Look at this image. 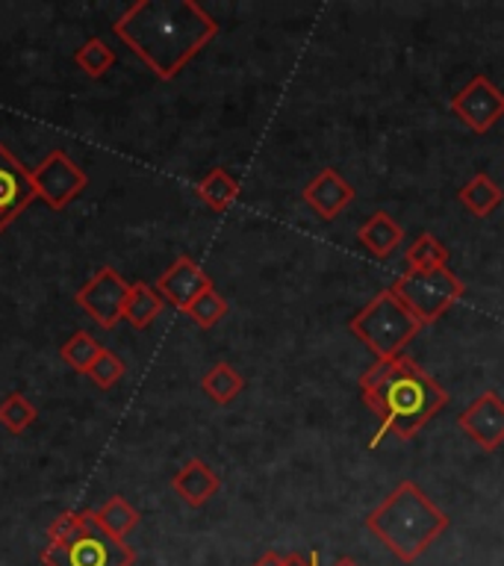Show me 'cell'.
I'll return each instance as SVG.
<instances>
[{
    "instance_id": "cell-10",
    "label": "cell",
    "mask_w": 504,
    "mask_h": 566,
    "mask_svg": "<svg viewBox=\"0 0 504 566\" xmlns=\"http://www.w3.org/2000/svg\"><path fill=\"white\" fill-rule=\"evenodd\" d=\"M458 424L481 451H498L504 446V398L495 389H484L469 401Z\"/></svg>"
},
{
    "instance_id": "cell-17",
    "label": "cell",
    "mask_w": 504,
    "mask_h": 566,
    "mask_svg": "<svg viewBox=\"0 0 504 566\" xmlns=\"http://www.w3.org/2000/svg\"><path fill=\"white\" fill-rule=\"evenodd\" d=\"M195 192L201 198L212 212H224L230 210L239 198V180L224 168H212L210 175H203L195 186Z\"/></svg>"
},
{
    "instance_id": "cell-11",
    "label": "cell",
    "mask_w": 504,
    "mask_h": 566,
    "mask_svg": "<svg viewBox=\"0 0 504 566\" xmlns=\"http://www.w3.org/2000/svg\"><path fill=\"white\" fill-rule=\"evenodd\" d=\"M33 175L18 163L12 150L0 142V233L35 201Z\"/></svg>"
},
{
    "instance_id": "cell-14",
    "label": "cell",
    "mask_w": 504,
    "mask_h": 566,
    "mask_svg": "<svg viewBox=\"0 0 504 566\" xmlns=\"http://www.w3.org/2000/svg\"><path fill=\"white\" fill-rule=\"evenodd\" d=\"M171 490L180 495V502H186L189 507H203L207 502H212L221 490L219 472L203 463L201 458L186 460L183 467L177 469L175 478H171Z\"/></svg>"
},
{
    "instance_id": "cell-3",
    "label": "cell",
    "mask_w": 504,
    "mask_h": 566,
    "mask_svg": "<svg viewBox=\"0 0 504 566\" xmlns=\"http://www.w3.org/2000/svg\"><path fill=\"white\" fill-rule=\"evenodd\" d=\"M366 528L401 564H413L449 531V513L440 511L416 481H398L371 507Z\"/></svg>"
},
{
    "instance_id": "cell-21",
    "label": "cell",
    "mask_w": 504,
    "mask_h": 566,
    "mask_svg": "<svg viewBox=\"0 0 504 566\" xmlns=\"http://www.w3.org/2000/svg\"><path fill=\"white\" fill-rule=\"evenodd\" d=\"M201 389L210 396V401H216V405H230V401L245 389V378H242L230 363L221 360L203 375Z\"/></svg>"
},
{
    "instance_id": "cell-16",
    "label": "cell",
    "mask_w": 504,
    "mask_h": 566,
    "mask_svg": "<svg viewBox=\"0 0 504 566\" xmlns=\"http://www.w3.org/2000/svg\"><path fill=\"white\" fill-rule=\"evenodd\" d=\"M458 201L463 203L475 219H490V216L504 203V189L495 184L486 171H477V175H472L466 184H463V189L458 192Z\"/></svg>"
},
{
    "instance_id": "cell-24",
    "label": "cell",
    "mask_w": 504,
    "mask_h": 566,
    "mask_svg": "<svg viewBox=\"0 0 504 566\" xmlns=\"http://www.w3.org/2000/svg\"><path fill=\"white\" fill-rule=\"evenodd\" d=\"M74 62H77L83 74H88V77H104L106 71L115 65V51L104 39H88L83 48H77Z\"/></svg>"
},
{
    "instance_id": "cell-5",
    "label": "cell",
    "mask_w": 504,
    "mask_h": 566,
    "mask_svg": "<svg viewBox=\"0 0 504 566\" xmlns=\"http://www.w3.org/2000/svg\"><path fill=\"white\" fill-rule=\"evenodd\" d=\"M396 292L398 301L405 304L419 325H433L437 318L449 313L466 292V283L460 281L458 274L445 269H433V272H405L398 274L396 283L389 286Z\"/></svg>"
},
{
    "instance_id": "cell-7",
    "label": "cell",
    "mask_w": 504,
    "mask_h": 566,
    "mask_svg": "<svg viewBox=\"0 0 504 566\" xmlns=\"http://www.w3.org/2000/svg\"><path fill=\"white\" fill-rule=\"evenodd\" d=\"M449 109L469 130L484 136L504 118V92L486 74H475L466 86L451 95Z\"/></svg>"
},
{
    "instance_id": "cell-15",
    "label": "cell",
    "mask_w": 504,
    "mask_h": 566,
    "mask_svg": "<svg viewBox=\"0 0 504 566\" xmlns=\"http://www.w3.org/2000/svg\"><path fill=\"white\" fill-rule=\"evenodd\" d=\"M357 239H360V245L366 248L371 256L387 260V256L396 254L398 248H401V242H405V228H401L389 212L378 210L371 212L369 219L357 228Z\"/></svg>"
},
{
    "instance_id": "cell-2",
    "label": "cell",
    "mask_w": 504,
    "mask_h": 566,
    "mask_svg": "<svg viewBox=\"0 0 504 566\" xmlns=\"http://www.w3.org/2000/svg\"><path fill=\"white\" fill-rule=\"evenodd\" d=\"M360 398L380 422L371 446H378L387 433H396L398 440H413L449 405V392L440 380L407 354L371 363L360 375Z\"/></svg>"
},
{
    "instance_id": "cell-1",
    "label": "cell",
    "mask_w": 504,
    "mask_h": 566,
    "mask_svg": "<svg viewBox=\"0 0 504 566\" xmlns=\"http://www.w3.org/2000/svg\"><path fill=\"white\" fill-rule=\"evenodd\" d=\"M113 33L154 77L175 80L219 35V21L195 0H139L115 18Z\"/></svg>"
},
{
    "instance_id": "cell-29",
    "label": "cell",
    "mask_w": 504,
    "mask_h": 566,
    "mask_svg": "<svg viewBox=\"0 0 504 566\" xmlns=\"http://www.w3.org/2000/svg\"><path fill=\"white\" fill-rule=\"evenodd\" d=\"M281 560H283V555H277V552H265V555L260 557L254 566H281Z\"/></svg>"
},
{
    "instance_id": "cell-28",
    "label": "cell",
    "mask_w": 504,
    "mask_h": 566,
    "mask_svg": "<svg viewBox=\"0 0 504 566\" xmlns=\"http://www.w3.org/2000/svg\"><path fill=\"white\" fill-rule=\"evenodd\" d=\"M281 566H318V555H283Z\"/></svg>"
},
{
    "instance_id": "cell-12",
    "label": "cell",
    "mask_w": 504,
    "mask_h": 566,
    "mask_svg": "<svg viewBox=\"0 0 504 566\" xmlns=\"http://www.w3.org/2000/svg\"><path fill=\"white\" fill-rule=\"evenodd\" d=\"M210 274L203 272L192 256H177L175 263L168 265L166 272L157 277V283H154V290L162 295V301H168V304L180 310V313H186L189 304H192L201 292L210 290Z\"/></svg>"
},
{
    "instance_id": "cell-23",
    "label": "cell",
    "mask_w": 504,
    "mask_h": 566,
    "mask_svg": "<svg viewBox=\"0 0 504 566\" xmlns=\"http://www.w3.org/2000/svg\"><path fill=\"white\" fill-rule=\"evenodd\" d=\"M101 352H104V345L97 343V339L92 334H83V331L71 336L69 343H65L60 348L62 360L69 363V366L74 371H83V375H86V371L92 369V363L97 360V354H101Z\"/></svg>"
},
{
    "instance_id": "cell-13",
    "label": "cell",
    "mask_w": 504,
    "mask_h": 566,
    "mask_svg": "<svg viewBox=\"0 0 504 566\" xmlns=\"http://www.w3.org/2000/svg\"><path fill=\"white\" fill-rule=\"evenodd\" d=\"M354 186L345 180L336 168L325 166L301 192V201L316 212L322 221H334L339 212H345L354 201Z\"/></svg>"
},
{
    "instance_id": "cell-22",
    "label": "cell",
    "mask_w": 504,
    "mask_h": 566,
    "mask_svg": "<svg viewBox=\"0 0 504 566\" xmlns=\"http://www.w3.org/2000/svg\"><path fill=\"white\" fill-rule=\"evenodd\" d=\"M35 405L21 392H9L3 401H0V424L7 428L9 433H24L30 424L35 422Z\"/></svg>"
},
{
    "instance_id": "cell-25",
    "label": "cell",
    "mask_w": 504,
    "mask_h": 566,
    "mask_svg": "<svg viewBox=\"0 0 504 566\" xmlns=\"http://www.w3.org/2000/svg\"><path fill=\"white\" fill-rule=\"evenodd\" d=\"M186 316L192 318L198 327H203V331H210V327H216L221 318L228 316V301L221 298L219 292H216V286H210V290L201 292V295L189 304Z\"/></svg>"
},
{
    "instance_id": "cell-20",
    "label": "cell",
    "mask_w": 504,
    "mask_h": 566,
    "mask_svg": "<svg viewBox=\"0 0 504 566\" xmlns=\"http://www.w3.org/2000/svg\"><path fill=\"white\" fill-rule=\"evenodd\" d=\"M95 516L97 522H101V528L115 539H124L136 525H139V511H136L124 495L106 499V502L95 511Z\"/></svg>"
},
{
    "instance_id": "cell-30",
    "label": "cell",
    "mask_w": 504,
    "mask_h": 566,
    "mask_svg": "<svg viewBox=\"0 0 504 566\" xmlns=\"http://www.w3.org/2000/svg\"><path fill=\"white\" fill-rule=\"evenodd\" d=\"M334 566H360V564H357L354 557H339V560H336Z\"/></svg>"
},
{
    "instance_id": "cell-19",
    "label": "cell",
    "mask_w": 504,
    "mask_h": 566,
    "mask_svg": "<svg viewBox=\"0 0 504 566\" xmlns=\"http://www.w3.org/2000/svg\"><path fill=\"white\" fill-rule=\"evenodd\" d=\"M407 272H433L449 265V248L442 245L433 233H419L405 251Z\"/></svg>"
},
{
    "instance_id": "cell-4",
    "label": "cell",
    "mask_w": 504,
    "mask_h": 566,
    "mask_svg": "<svg viewBox=\"0 0 504 566\" xmlns=\"http://www.w3.org/2000/svg\"><path fill=\"white\" fill-rule=\"evenodd\" d=\"M348 331L375 354V360H392L407 352L422 325L387 286L348 318Z\"/></svg>"
},
{
    "instance_id": "cell-27",
    "label": "cell",
    "mask_w": 504,
    "mask_h": 566,
    "mask_svg": "<svg viewBox=\"0 0 504 566\" xmlns=\"http://www.w3.org/2000/svg\"><path fill=\"white\" fill-rule=\"evenodd\" d=\"M80 528H83V516L77 511L60 513L48 528V546H65V543L77 537Z\"/></svg>"
},
{
    "instance_id": "cell-18",
    "label": "cell",
    "mask_w": 504,
    "mask_h": 566,
    "mask_svg": "<svg viewBox=\"0 0 504 566\" xmlns=\"http://www.w3.org/2000/svg\"><path fill=\"white\" fill-rule=\"evenodd\" d=\"M162 295H159L150 283H130V292H127V304H124V318L130 322L133 327H145L154 322V318L162 313Z\"/></svg>"
},
{
    "instance_id": "cell-6",
    "label": "cell",
    "mask_w": 504,
    "mask_h": 566,
    "mask_svg": "<svg viewBox=\"0 0 504 566\" xmlns=\"http://www.w3.org/2000/svg\"><path fill=\"white\" fill-rule=\"evenodd\" d=\"M83 528L65 546H44L42 564L44 566H133L136 552L124 539L109 537L95 511H80Z\"/></svg>"
},
{
    "instance_id": "cell-26",
    "label": "cell",
    "mask_w": 504,
    "mask_h": 566,
    "mask_svg": "<svg viewBox=\"0 0 504 566\" xmlns=\"http://www.w3.org/2000/svg\"><path fill=\"white\" fill-rule=\"evenodd\" d=\"M124 371H127V366H124L122 357L104 348L97 354V360L92 363V369L86 371V378H92V384H97L101 389H109L124 378Z\"/></svg>"
},
{
    "instance_id": "cell-8",
    "label": "cell",
    "mask_w": 504,
    "mask_h": 566,
    "mask_svg": "<svg viewBox=\"0 0 504 566\" xmlns=\"http://www.w3.org/2000/svg\"><path fill=\"white\" fill-rule=\"evenodd\" d=\"M30 175H33L35 195H39L51 210H65L88 184L86 171H83L65 150H51L39 166L30 168Z\"/></svg>"
},
{
    "instance_id": "cell-9",
    "label": "cell",
    "mask_w": 504,
    "mask_h": 566,
    "mask_svg": "<svg viewBox=\"0 0 504 566\" xmlns=\"http://www.w3.org/2000/svg\"><path fill=\"white\" fill-rule=\"evenodd\" d=\"M127 292H130V283L124 281L115 269L104 265L80 286L74 301L92 322H97L101 327H115L124 318Z\"/></svg>"
}]
</instances>
